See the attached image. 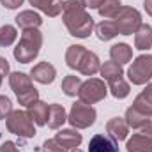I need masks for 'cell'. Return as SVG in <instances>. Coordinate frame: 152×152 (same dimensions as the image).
<instances>
[{"mask_svg": "<svg viewBox=\"0 0 152 152\" xmlns=\"http://www.w3.org/2000/svg\"><path fill=\"white\" fill-rule=\"evenodd\" d=\"M83 0H66L62 2V21L69 34L75 37L85 39L94 30V18L85 11Z\"/></svg>", "mask_w": 152, "mask_h": 152, "instance_id": "obj_1", "label": "cell"}, {"mask_svg": "<svg viewBox=\"0 0 152 152\" xmlns=\"http://www.w3.org/2000/svg\"><path fill=\"white\" fill-rule=\"evenodd\" d=\"M41 46H42V34L37 28L23 30L20 42L14 48V58L21 64H28L39 55Z\"/></svg>", "mask_w": 152, "mask_h": 152, "instance_id": "obj_2", "label": "cell"}, {"mask_svg": "<svg viewBox=\"0 0 152 152\" xmlns=\"http://www.w3.org/2000/svg\"><path fill=\"white\" fill-rule=\"evenodd\" d=\"M5 126L9 129V133L20 136V138H34L36 136V127L32 118L28 117L27 112L21 110H12L11 115L5 118Z\"/></svg>", "mask_w": 152, "mask_h": 152, "instance_id": "obj_3", "label": "cell"}, {"mask_svg": "<svg viewBox=\"0 0 152 152\" xmlns=\"http://www.w3.org/2000/svg\"><path fill=\"white\" fill-rule=\"evenodd\" d=\"M113 21H115V25H117L118 34L131 36V34H134L140 28V25H142V14L136 9H133V7L122 5L120 11H118V14L113 18Z\"/></svg>", "mask_w": 152, "mask_h": 152, "instance_id": "obj_4", "label": "cell"}, {"mask_svg": "<svg viewBox=\"0 0 152 152\" xmlns=\"http://www.w3.org/2000/svg\"><path fill=\"white\" fill-rule=\"evenodd\" d=\"M106 94H108V88H106L104 81L97 80V78H90V80L83 81L80 90H78V97L85 104L99 103V101H103L106 97Z\"/></svg>", "mask_w": 152, "mask_h": 152, "instance_id": "obj_5", "label": "cell"}, {"mask_svg": "<svg viewBox=\"0 0 152 152\" xmlns=\"http://www.w3.org/2000/svg\"><path fill=\"white\" fill-rule=\"evenodd\" d=\"M96 117H97V113L92 108V104H85V103L78 101V103H75L71 106L67 120L76 129H87V127H90L96 122Z\"/></svg>", "mask_w": 152, "mask_h": 152, "instance_id": "obj_6", "label": "cell"}, {"mask_svg": "<svg viewBox=\"0 0 152 152\" xmlns=\"http://www.w3.org/2000/svg\"><path fill=\"white\" fill-rule=\"evenodd\" d=\"M129 81L133 85H145L152 78V55H140L127 69Z\"/></svg>", "mask_w": 152, "mask_h": 152, "instance_id": "obj_7", "label": "cell"}, {"mask_svg": "<svg viewBox=\"0 0 152 152\" xmlns=\"http://www.w3.org/2000/svg\"><path fill=\"white\" fill-rule=\"evenodd\" d=\"M55 76H57V69L50 62H39L30 71V78H34L37 83H42V85L51 83L55 80Z\"/></svg>", "mask_w": 152, "mask_h": 152, "instance_id": "obj_8", "label": "cell"}, {"mask_svg": "<svg viewBox=\"0 0 152 152\" xmlns=\"http://www.w3.org/2000/svg\"><path fill=\"white\" fill-rule=\"evenodd\" d=\"M9 85H11V88L14 90L16 97H20V96H23L25 92L36 88V87L32 85V78L27 76L25 73H20V71L9 75Z\"/></svg>", "mask_w": 152, "mask_h": 152, "instance_id": "obj_9", "label": "cell"}, {"mask_svg": "<svg viewBox=\"0 0 152 152\" xmlns=\"http://www.w3.org/2000/svg\"><path fill=\"white\" fill-rule=\"evenodd\" d=\"M99 69H101V62H99L97 55L88 51V50H85V53H83L76 71H80L81 75H85V76H94Z\"/></svg>", "mask_w": 152, "mask_h": 152, "instance_id": "obj_10", "label": "cell"}, {"mask_svg": "<svg viewBox=\"0 0 152 152\" xmlns=\"http://www.w3.org/2000/svg\"><path fill=\"white\" fill-rule=\"evenodd\" d=\"M88 152H120V151H118L117 142L112 136L96 134L88 143Z\"/></svg>", "mask_w": 152, "mask_h": 152, "instance_id": "obj_11", "label": "cell"}, {"mask_svg": "<svg viewBox=\"0 0 152 152\" xmlns=\"http://www.w3.org/2000/svg\"><path fill=\"white\" fill-rule=\"evenodd\" d=\"M106 133L113 138L115 142H122L127 138V133H129V126L126 122V118H120V117H113L108 120L106 124Z\"/></svg>", "mask_w": 152, "mask_h": 152, "instance_id": "obj_12", "label": "cell"}, {"mask_svg": "<svg viewBox=\"0 0 152 152\" xmlns=\"http://www.w3.org/2000/svg\"><path fill=\"white\" fill-rule=\"evenodd\" d=\"M81 133H78L75 129H62L60 133H57V136H55V142L60 145V147H64L66 151L69 149V151H73V149H78V145L81 143Z\"/></svg>", "mask_w": 152, "mask_h": 152, "instance_id": "obj_13", "label": "cell"}, {"mask_svg": "<svg viewBox=\"0 0 152 152\" xmlns=\"http://www.w3.org/2000/svg\"><path fill=\"white\" fill-rule=\"evenodd\" d=\"M133 108L138 110L140 113L147 115V117L152 115V83H149V85L136 96V99H134V103H133Z\"/></svg>", "mask_w": 152, "mask_h": 152, "instance_id": "obj_14", "label": "cell"}, {"mask_svg": "<svg viewBox=\"0 0 152 152\" xmlns=\"http://www.w3.org/2000/svg\"><path fill=\"white\" fill-rule=\"evenodd\" d=\"M67 120L66 108L62 104H50L48 108V117H46V124L50 129H58L62 127V124Z\"/></svg>", "mask_w": 152, "mask_h": 152, "instance_id": "obj_15", "label": "cell"}, {"mask_svg": "<svg viewBox=\"0 0 152 152\" xmlns=\"http://www.w3.org/2000/svg\"><path fill=\"white\" fill-rule=\"evenodd\" d=\"M126 149H127V152H152V138L142 134V133L133 134L127 140Z\"/></svg>", "mask_w": 152, "mask_h": 152, "instance_id": "obj_16", "label": "cell"}, {"mask_svg": "<svg viewBox=\"0 0 152 152\" xmlns=\"http://www.w3.org/2000/svg\"><path fill=\"white\" fill-rule=\"evenodd\" d=\"M134 48L143 51L152 48V27L147 23H142L140 28L134 32Z\"/></svg>", "mask_w": 152, "mask_h": 152, "instance_id": "obj_17", "label": "cell"}, {"mask_svg": "<svg viewBox=\"0 0 152 152\" xmlns=\"http://www.w3.org/2000/svg\"><path fill=\"white\" fill-rule=\"evenodd\" d=\"M42 23V18L39 16L37 12L34 11H21L18 16H16V25L23 30H28V28H39Z\"/></svg>", "mask_w": 152, "mask_h": 152, "instance_id": "obj_18", "label": "cell"}, {"mask_svg": "<svg viewBox=\"0 0 152 152\" xmlns=\"http://www.w3.org/2000/svg\"><path fill=\"white\" fill-rule=\"evenodd\" d=\"M28 4L51 18H55L62 12V2H58V0H28Z\"/></svg>", "mask_w": 152, "mask_h": 152, "instance_id": "obj_19", "label": "cell"}, {"mask_svg": "<svg viewBox=\"0 0 152 152\" xmlns=\"http://www.w3.org/2000/svg\"><path fill=\"white\" fill-rule=\"evenodd\" d=\"M110 57H112V60L117 62V64H127L131 58H133V50H131V46L129 44H126V42H118V44H115L112 46V50H110Z\"/></svg>", "mask_w": 152, "mask_h": 152, "instance_id": "obj_20", "label": "cell"}, {"mask_svg": "<svg viewBox=\"0 0 152 152\" xmlns=\"http://www.w3.org/2000/svg\"><path fill=\"white\" fill-rule=\"evenodd\" d=\"M48 108H50V106H48L46 103L37 101V103H34V104L28 106L27 113H28V117L32 118V122H34L36 126H44V124H46V117H48Z\"/></svg>", "mask_w": 152, "mask_h": 152, "instance_id": "obj_21", "label": "cell"}, {"mask_svg": "<svg viewBox=\"0 0 152 152\" xmlns=\"http://www.w3.org/2000/svg\"><path fill=\"white\" fill-rule=\"evenodd\" d=\"M108 83H110V92H112V96L117 97V99H124V97H127L129 96V83L122 78V76H117V78H112V80H108Z\"/></svg>", "mask_w": 152, "mask_h": 152, "instance_id": "obj_22", "label": "cell"}, {"mask_svg": "<svg viewBox=\"0 0 152 152\" xmlns=\"http://www.w3.org/2000/svg\"><path fill=\"white\" fill-rule=\"evenodd\" d=\"M96 34H97V37L101 39V41H110V39H113L115 36L118 34V30H117L115 21L104 20V21H101V23L96 27Z\"/></svg>", "mask_w": 152, "mask_h": 152, "instance_id": "obj_23", "label": "cell"}, {"mask_svg": "<svg viewBox=\"0 0 152 152\" xmlns=\"http://www.w3.org/2000/svg\"><path fill=\"white\" fill-rule=\"evenodd\" d=\"M149 118H151V117L140 113V112L134 110L133 106L127 108V112H126V122H127V126L133 127V129H140L142 126H145V124L149 122Z\"/></svg>", "mask_w": 152, "mask_h": 152, "instance_id": "obj_24", "label": "cell"}, {"mask_svg": "<svg viewBox=\"0 0 152 152\" xmlns=\"http://www.w3.org/2000/svg\"><path fill=\"white\" fill-rule=\"evenodd\" d=\"M83 53H85V48H83V46H78V44L69 46L67 51H66V64H67L71 69H78V64H80Z\"/></svg>", "mask_w": 152, "mask_h": 152, "instance_id": "obj_25", "label": "cell"}, {"mask_svg": "<svg viewBox=\"0 0 152 152\" xmlns=\"http://www.w3.org/2000/svg\"><path fill=\"white\" fill-rule=\"evenodd\" d=\"M81 80H80V76H66L64 80H62V90H64V94L66 96H69V97H75L76 94H78V90H80V87H81Z\"/></svg>", "mask_w": 152, "mask_h": 152, "instance_id": "obj_26", "label": "cell"}, {"mask_svg": "<svg viewBox=\"0 0 152 152\" xmlns=\"http://www.w3.org/2000/svg\"><path fill=\"white\" fill-rule=\"evenodd\" d=\"M120 7H122L120 0H104V2L101 4V7H99L97 11H99V14H101L103 18L110 20V18H115V16L118 14Z\"/></svg>", "mask_w": 152, "mask_h": 152, "instance_id": "obj_27", "label": "cell"}, {"mask_svg": "<svg viewBox=\"0 0 152 152\" xmlns=\"http://www.w3.org/2000/svg\"><path fill=\"white\" fill-rule=\"evenodd\" d=\"M101 76L104 78V80H112V78H117V76H122L124 75V69H122V66L120 64H117L113 60H110V62H104L103 66H101Z\"/></svg>", "mask_w": 152, "mask_h": 152, "instance_id": "obj_28", "label": "cell"}, {"mask_svg": "<svg viewBox=\"0 0 152 152\" xmlns=\"http://www.w3.org/2000/svg\"><path fill=\"white\" fill-rule=\"evenodd\" d=\"M18 37V30L12 27V25H4L0 27V46L5 48V46H11Z\"/></svg>", "mask_w": 152, "mask_h": 152, "instance_id": "obj_29", "label": "cell"}, {"mask_svg": "<svg viewBox=\"0 0 152 152\" xmlns=\"http://www.w3.org/2000/svg\"><path fill=\"white\" fill-rule=\"evenodd\" d=\"M11 112H12V104H11L9 97L0 96V120L7 118V117L11 115Z\"/></svg>", "mask_w": 152, "mask_h": 152, "instance_id": "obj_30", "label": "cell"}, {"mask_svg": "<svg viewBox=\"0 0 152 152\" xmlns=\"http://www.w3.org/2000/svg\"><path fill=\"white\" fill-rule=\"evenodd\" d=\"M42 152H66V149L60 147V145L55 142V138H53V140H46V142L42 143Z\"/></svg>", "mask_w": 152, "mask_h": 152, "instance_id": "obj_31", "label": "cell"}, {"mask_svg": "<svg viewBox=\"0 0 152 152\" xmlns=\"http://www.w3.org/2000/svg\"><path fill=\"white\" fill-rule=\"evenodd\" d=\"M0 152H20V147L14 142H4L0 147Z\"/></svg>", "mask_w": 152, "mask_h": 152, "instance_id": "obj_32", "label": "cell"}, {"mask_svg": "<svg viewBox=\"0 0 152 152\" xmlns=\"http://www.w3.org/2000/svg\"><path fill=\"white\" fill-rule=\"evenodd\" d=\"M0 2H2V5L7 7V9H16V7H20V5L23 4V0H0Z\"/></svg>", "mask_w": 152, "mask_h": 152, "instance_id": "obj_33", "label": "cell"}, {"mask_svg": "<svg viewBox=\"0 0 152 152\" xmlns=\"http://www.w3.org/2000/svg\"><path fill=\"white\" fill-rule=\"evenodd\" d=\"M7 75H9V62H7V58L0 57V76L4 78Z\"/></svg>", "mask_w": 152, "mask_h": 152, "instance_id": "obj_34", "label": "cell"}, {"mask_svg": "<svg viewBox=\"0 0 152 152\" xmlns=\"http://www.w3.org/2000/svg\"><path fill=\"white\" fill-rule=\"evenodd\" d=\"M85 2V7H90V9H99L101 7V4L104 2V0H83Z\"/></svg>", "mask_w": 152, "mask_h": 152, "instance_id": "obj_35", "label": "cell"}, {"mask_svg": "<svg viewBox=\"0 0 152 152\" xmlns=\"http://www.w3.org/2000/svg\"><path fill=\"white\" fill-rule=\"evenodd\" d=\"M140 129H142V134H145V136L152 138V122H151V120H149V122H147L145 126H142Z\"/></svg>", "mask_w": 152, "mask_h": 152, "instance_id": "obj_36", "label": "cell"}, {"mask_svg": "<svg viewBox=\"0 0 152 152\" xmlns=\"http://www.w3.org/2000/svg\"><path fill=\"white\" fill-rule=\"evenodd\" d=\"M143 7H145L147 14H151L152 16V0H145V2H143Z\"/></svg>", "mask_w": 152, "mask_h": 152, "instance_id": "obj_37", "label": "cell"}, {"mask_svg": "<svg viewBox=\"0 0 152 152\" xmlns=\"http://www.w3.org/2000/svg\"><path fill=\"white\" fill-rule=\"evenodd\" d=\"M71 152H81V151H80V149H73Z\"/></svg>", "mask_w": 152, "mask_h": 152, "instance_id": "obj_38", "label": "cell"}, {"mask_svg": "<svg viewBox=\"0 0 152 152\" xmlns=\"http://www.w3.org/2000/svg\"><path fill=\"white\" fill-rule=\"evenodd\" d=\"M0 85H2V76H0Z\"/></svg>", "mask_w": 152, "mask_h": 152, "instance_id": "obj_39", "label": "cell"}, {"mask_svg": "<svg viewBox=\"0 0 152 152\" xmlns=\"http://www.w3.org/2000/svg\"><path fill=\"white\" fill-rule=\"evenodd\" d=\"M58 2H60V0H58Z\"/></svg>", "mask_w": 152, "mask_h": 152, "instance_id": "obj_40", "label": "cell"}]
</instances>
